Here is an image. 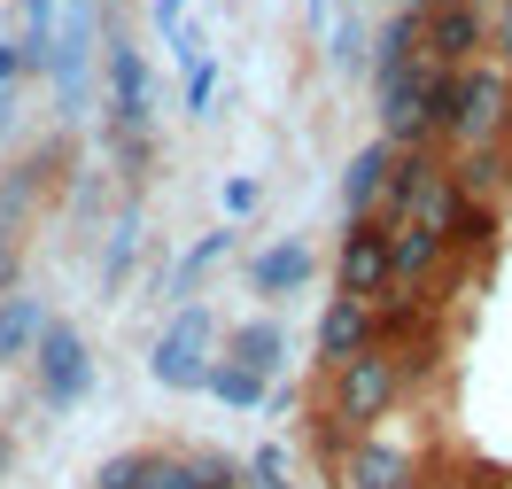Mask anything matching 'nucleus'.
<instances>
[{
  "mask_svg": "<svg viewBox=\"0 0 512 489\" xmlns=\"http://www.w3.org/2000/svg\"><path fill=\"white\" fill-rule=\"evenodd\" d=\"M311 264H319V257H311L303 241H272V249L249 264V288L256 295H295L303 280H311Z\"/></svg>",
  "mask_w": 512,
  "mask_h": 489,
  "instance_id": "2eb2a0df",
  "label": "nucleus"
},
{
  "mask_svg": "<svg viewBox=\"0 0 512 489\" xmlns=\"http://www.w3.org/2000/svg\"><path fill=\"white\" fill-rule=\"evenodd\" d=\"M443 179H450L466 202H497L512 171H505V148H466V156H458V171H443Z\"/></svg>",
  "mask_w": 512,
  "mask_h": 489,
  "instance_id": "a211bd4d",
  "label": "nucleus"
},
{
  "mask_svg": "<svg viewBox=\"0 0 512 489\" xmlns=\"http://www.w3.org/2000/svg\"><path fill=\"white\" fill-rule=\"evenodd\" d=\"M365 342H381V319H373V303H350V295H334L319 319V365L334 373L342 358H357Z\"/></svg>",
  "mask_w": 512,
  "mask_h": 489,
  "instance_id": "9b49d317",
  "label": "nucleus"
},
{
  "mask_svg": "<svg viewBox=\"0 0 512 489\" xmlns=\"http://www.w3.org/2000/svg\"><path fill=\"white\" fill-rule=\"evenodd\" d=\"M156 24H163V39L187 32V0H156Z\"/></svg>",
  "mask_w": 512,
  "mask_h": 489,
  "instance_id": "c85d7f7f",
  "label": "nucleus"
},
{
  "mask_svg": "<svg viewBox=\"0 0 512 489\" xmlns=\"http://www.w3.org/2000/svg\"><path fill=\"white\" fill-rule=\"evenodd\" d=\"M225 249H233V226H218V233H202V241H194L187 257H179V264H171V272H163V288H171V295H187L194 280H202V272H210V264L225 257Z\"/></svg>",
  "mask_w": 512,
  "mask_h": 489,
  "instance_id": "4be33fe9",
  "label": "nucleus"
},
{
  "mask_svg": "<svg viewBox=\"0 0 512 489\" xmlns=\"http://www.w3.org/2000/svg\"><path fill=\"white\" fill-rule=\"evenodd\" d=\"M505 489H512V482H505Z\"/></svg>",
  "mask_w": 512,
  "mask_h": 489,
  "instance_id": "f704fd0d",
  "label": "nucleus"
},
{
  "mask_svg": "<svg viewBox=\"0 0 512 489\" xmlns=\"http://www.w3.org/2000/svg\"><path fill=\"white\" fill-rule=\"evenodd\" d=\"M396 8H404V0H396ZM412 8H419V0H412Z\"/></svg>",
  "mask_w": 512,
  "mask_h": 489,
  "instance_id": "72a5a7b5",
  "label": "nucleus"
},
{
  "mask_svg": "<svg viewBox=\"0 0 512 489\" xmlns=\"http://www.w3.org/2000/svg\"><path fill=\"white\" fill-rule=\"evenodd\" d=\"M132 257H140V210H117L109 249H101V295H117V288L132 280Z\"/></svg>",
  "mask_w": 512,
  "mask_h": 489,
  "instance_id": "6ab92c4d",
  "label": "nucleus"
},
{
  "mask_svg": "<svg viewBox=\"0 0 512 489\" xmlns=\"http://www.w3.org/2000/svg\"><path fill=\"white\" fill-rule=\"evenodd\" d=\"M218 202H225V226H233V218H249V210H256V179H225Z\"/></svg>",
  "mask_w": 512,
  "mask_h": 489,
  "instance_id": "a878e982",
  "label": "nucleus"
},
{
  "mask_svg": "<svg viewBox=\"0 0 512 489\" xmlns=\"http://www.w3.org/2000/svg\"><path fill=\"white\" fill-rule=\"evenodd\" d=\"M210 94H218V55L202 47L187 63V117H210Z\"/></svg>",
  "mask_w": 512,
  "mask_h": 489,
  "instance_id": "393cba45",
  "label": "nucleus"
},
{
  "mask_svg": "<svg viewBox=\"0 0 512 489\" xmlns=\"http://www.w3.org/2000/svg\"><path fill=\"white\" fill-rule=\"evenodd\" d=\"M148 482V451H117L94 466V489H140Z\"/></svg>",
  "mask_w": 512,
  "mask_h": 489,
  "instance_id": "b1692460",
  "label": "nucleus"
},
{
  "mask_svg": "<svg viewBox=\"0 0 512 489\" xmlns=\"http://www.w3.org/2000/svg\"><path fill=\"white\" fill-rule=\"evenodd\" d=\"M32 365H39V404H47V412H70L78 396L94 389V358H86V342H78L63 319H47V326H39Z\"/></svg>",
  "mask_w": 512,
  "mask_h": 489,
  "instance_id": "f03ea898",
  "label": "nucleus"
},
{
  "mask_svg": "<svg viewBox=\"0 0 512 489\" xmlns=\"http://www.w3.org/2000/svg\"><path fill=\"white\" fill-rule=\"evenodd\" d=\"M311 16H319V24H334V16H342V0H311Z\"/></svg>",
  "mask_w": 512,
  "mask_h": 489,
  "instance_id": "7c9ffc66",
  "label": "nucleus"
},
{
  "mask_svg": "<svg viewBox=\"0 0 512 489\" xmlns=\"http://www.w3.org/2000/svg\"><path fill=\"white\" fill-rule=\"evenodd\" d=\"M419 8H450V0H419Z\"/></svg>",
  "mask_w": 512,
  "mask_h": 489,
  "instance_id": "2f4dec72",
  "label": "nucleus"
},
{
  "mask_svg": "<svg viewBox=\"0 0 512 489\" xmlns=\"http://www.w3.org/2000/svg\"><path fill=\"white\" fill-rule=\"evenodd\" d=\"M342 295L350 303H381L388 295V226L381 218H357L342 233Z\"/></svg>",
  "mask_w": 512,
  "mask_h": 489,
  "instance_id": "0eeeda50",
  "label": "nucleus"
},
{
  "mask_svg": "<svg viewBox=\"0 0 512 489\" xmlns=\"http://www.w3.org/2000/svg\"><path fill=\"white\" fill-rule=\"evenodd\" d=\"M24 70H16V47H0V86H16Z\"/></svg>",
  "mask_w": 512,
  "mask_h": 489,
  "instance_id": "c756f323",
  "label": "nucleus"
},
{
  "mask_svg": "<svg viewBox=\"0 0 512 489\" xmlns=\"http://www.w3.org/2000/svg\"><path fill=\"white\" fill-rule=\"evenodd\" d=\"M388 156H396V148H388V140H365V148H357L350 156V171H342V218H373V202H381V179H388Z\"/></svg>",
  "mask_w": 512,
  "mask_h": 489,
  "instance_id": "ddd939ff",
  "label": "nucleus"
},
{
  "mask_svg": "<svg viewBox=\"0 0 512 489\" xmlns=\"http://www.w3.org/2000/svg\"><path fill=\"white\" fill-rule=\"evenodd\" d=\"M47 163H55V148L47 156H24L8 179H0V241H24V226H32V202H39V179H47Z\"/></svg>",
  "mask_w": 512,
  "mask_h": 489,
  "instance_id": "4468645a",
  "label": "nucleus"
},
{
  "mask_svg": "<svg viewBox=\"0 0 512 489\" xmlns=\"http://www.w3.org/2000/svg\"><path fill=\"white\" fill-rule=\"evenodd\" d=\"M396 396H404V365L388 342H365L357 358L334 365V389H326V412L350 427V435H373V420L396 412Z\"/></svg>",
  "mask_w": 512,
  "mask_h": 489,
  "instance_id": "f257e3e1",
  "label": "nucleus"
},
{
  "mask_svg": "<svg viewBox=\"0 0 512 489\" xmlns=\"http://www.w3.org/2000/svg\"><path fill=\"white\" fill-rule=\"evenodd\" d=\"M435 187H443V163L427 156V148H396V156H388V179H381L373 218H381V226H404V218H419V210L435 202Z\"/></svg>",
  "mask_w": 512,
  "mask_h": 489,
  "instance_id": "423d86ee",
  "label": "nucleus"
},
{
  "mask_svg": "<svg viewBox=\"0 0 512 489\" xmlns=\"http://www.w3.org/2000/svg\"><path fill=\"white\" fill-rule=\"evenodd\" d=\"M489 39V16L474 0H450V8H419V63L427 70H466Z\"/></svg>",
  "mask_w": 512,
  "mask_h": 489,
  "instance_id": "7ed1b4c3",
  "label": "nucleus"
},
{
  "mask_svg": "<svg viewBox=\"0 0 512 489\" xmlns=\"http://www.w3.org/2000/svg\"><path fill=\"white\" fill-rule=\"evenodd\" d=\"M481 47H497V55H505V63H512V0H505V16L489 24V39H481Z\"/></svg>",
  "mask_w": 512,
  "mask_h": 489,
  "instance_id": "cd10ccee",
  "label": "nucleus"
},
{
  "mask_svg": "<svg viewBox=\"0 0 512 489\" xmlns=\"http://www.w3.org/2000/svg\"><path fill=\"white\" fill-rule=\"evenodd\" d=\"M148 373H156L163 389H202V373H210V311H202V303H187V311L156 334Z\"/></svg>",
  "mask_w": 512,
  "mask_h": 489,
  "instance_id": "20e7f679",
  "label": "nucleus"
},
{
  "mask_svg": "<svg viewBox=\"0 0 512 489\" xmlns=\"http://www.w3.org/2000/svg\"><path fill=\"white\" fill-rule=\"evenodd\" d=\"M0 474H8V443H0Z\"/></svg>",
  "mask_w": 512,
  "mask_h": 489,
  "instance_id": "473e14b6",
  "label": "nucleus"
},
{
  "mask_svg": "<svg viewBox=\"0 0 512 489\" xmlns=\"http://www.w3.org/2000/svg\"><path fill=\"white\" fill-rule=\"evenodd\" d=\"M39 326H47V303H39V295H0V365L32 358Z\"/></svg>",
  "mask_w": 512,
  "mask_h": 489,
  "instance_id": "f3484780",
  "label": "nucleus"
},
{
  "mask_svg": "<svg viewBox=\"0 0 512 489\" xmlns=\"http://www.w3.org/2000/svg\"><path fill=\"white\" fill-rule=\"evenodd\" d=\"M16 272H24V241H0V295H16Z\"/></svg>",
  "mask_w": 512,
  "mask_h": 489,
  "instance_id": "bb28decb",
  "label": "nucleus"
},
{
  "mask_svg": "<svg viewBox=\"0 0 512 489\" xmlns=\"http://www.w3.org/2000/svg\"><path fill=\"white\" fill-rule=\"evenodd\" d=\"M202 389L218 396V404H233V412H249V404H264V396H272V381H256L249 365L218 358V365H210V373H202Z\"/></svg>",
  "mask_w": 512,
  "mask_h": 489,
  "instance_id": "aec40b11",
  "label": "nucleus"
},
{
  "mask_svg": "<svg viewBox=\"0 0 512 489\" xmlns=\"http://www.w3.org/2000/svg\"><path fill=\"white\" fill-rule=\"evenodd\" d=\"M443 233L435 226H419V218H404V226H388V295L381 303H404V295H419V280L443 264Z\"/></svg>",
  "mask_w": 512,
  "mask_h": 489,
  "instance_id": "6e6552de",
  "label": "nucleus"
},
{
  "mask_svg": "<svg viewBox=\"0 0 512 489\" xmlns=\"http://www.w3.org/2000/svg\"><path fill=\"white\" fill-rule=\"evenodd\" d=\"M365 55H373V39H365V16H357V8H350V16H334V24H326V63L357 78V70H365Z\"/></svg>",
  "mask_w": 512,
  "mask_h": 489,
  "instance_id": "412c9836",
  "label": "nucleus"
},
{
  "mask_svg": "<svg viewBox=\"0 0 512 489\" xmlns=\"http://www.w3.org/2000/svg\"><path fill=\"white\" fill-rule=\"evenodd\" d=\"M419 63V8H396L381 24V39H373V55H365V70L373 78H396V70Z\"/></svg>",
  "mask_w": 512,
  "mask_h": 489,
  "instance_id": "dca6fc26",
  "label": "nucleus"
},
{
  "mask_svg": "<svg viewBox=\"0 0 512 489\" xmlns=\"http://www.w3.org/2000/svg\"><path fill=\"white\" fill-rule=\"evenodd\" d=\"M225 358L249 365L256 381H272V373L288 365V326H280V319H249V326H233V334H225Z\"/></svg>",
  "mask_w": 512,
  "mask_h": 489,
  "instance_id": "f8f14e48",
  "label": "nucleus"
},
{
  "mask_svg": "<svg viewBox=\"0 0 512 489\" xmlns=\"http://www.w3.org/2000/svg\"><path fill=\"white\" fill-rule=\"evenodd\" d=\"M241 489H295V458L280 443H264V451L241 466Z\"/></svg>",
  "mask_w": 512,
  "mask_h": 489,
  "instance_id": "5701e85b",
  "label": "nucleus"
},
{
  "mask_svg": "<svg viewBox=\"0 0 512 489\" xmlns=\"http://www.w3.org/2000/svg\"><path fill=\"white\" fill-rule=\"evenodd\" d=\"M156 109V86H148V55L132 39H109V125L117 132H140Z\"/></svg>",
  "mask_w": 512,
  "mask_h": 489,
  "instance_id": "1a4fd4ad",
  "label": "nucleus"
},
{
  "mask_svg": "<svg viewBox=\"0 0 512 489\" xmlns=\"http://www.w3.org/2000/svg\"><path fill=\"white\" fill-rule=\"evenodd\" d=\"M334 489H419V451L388 435H350V451L334 458Z\"/></svg>",
  "mask_w": 512,
  "mask_h": 489,
  "instance_id": "39448f33",
  "label": "nucleus"
},
{
  "mask_svg": "<svg viewBox=\"0 0 512 489\" xmlns=\"http://www.w3.org/2000/svg\"><path fill=\"white\" fill-rule=\"evenodd\" d=\"M47 70H55V94H63V109H86V70H94V8H70V24L55 32Z\"/></svg>",
  "mask_w": 512,
  "mask_h": 489,
  "instance_id": "9d476101",
  "label": "nucleus"
}]
</instances>
